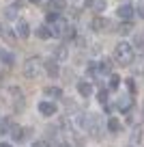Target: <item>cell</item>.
I'll use <instances>...</instances> for the list:
<instances>
[{"instance_id": "cell-1", "label": "cell", "mask_w": 144, "mask_h": 147, "mask_svg": "<svg viewBox=\"0 0 144 147\" xmlns=\"http://www.w3.org/2000/svg\"><path fill=\"white\" fill-rule=\"evenodd\" d=\"M114 59H116L118 65H125V67L131 65L133 63V50H131V46L125 43V41L116 43V48H114Z\"/></svg>"}, {"instance_id": "cell-2", "label": "cell", "mask_w": 144, "mask_h": 147, "mask_svg": "<svg viewBox=\"0 0 144 147\" xmlns=\"http://www.w3.org/2000/svg\"><path fill=\"white\" fill-rule=\"evenodd\" d=\"M77 123L84 130H88V134H93V136H99L101 134V119L97 115H82L77 119Z\"/></svg>"}, {"instance_id": "cell-3", "label": "cell", "mask_w": 144, "mask_h": 147, "mask_svg": "<svg viewBox=\"0 0 144 147\" xmlns=\"http://www.w3.org/2000/svg\"><path fill=\"white\" fill-rule=\"evenodd\" d=\"M39 61L37 59H28L26 61V65H24V76L26 78H30V80H35L37 76H39Z\"/></svg>"}, {"instance_id": "cell-4", "label": "cell", "mask_w": 144, "mask_h": 147, "mask_svg": "<svg viewBox=\"0 0 144 147\" xmlns=\"http://www.w3.org/2000/svg\"><path fill=\"white\" fill-rule=\"evenodd\" d=\"M43 69H45V74H47L50 78H56V76L60 74V67H58V61L56 59H47L43 63Z\"/></svg>"}, {"instance_id": "cell-5", "label": "cell", "mask_w": 144, "mask_h": 147, "mask_svg": "<svg viewBox=\"0 0 144 147\" xmlns=\"http://www.w3.org/2000/svg\"><path fill=\"white\" fill-rule=\"evenodd\" d=\"M39 110H41V115H45V117H54L56 115V104L54 102H41L39 104Z\"/></svg>"}, {"instance_id": "cell-6", "label": "cell", "mask_w": 144, "mask_h": 147, "mask_svg": "<svg viewBox=\"0 0 144 147\" xmlns=\"http://www.w3.org/2000/svg\"><path fill=\"white\" fill-rule=\"evenodd\" d=\"M11 138H13V141L15 143H19V141H24V138H26L28 136V134H26V130H24V128H19V125H13V128H11Z\"/></svg>"}, {"instance_id": "cell-7", "label": "cell", "mask_w": 144, "mask_h": 147, "mask_svg": "<svg viewBox=\"0 0 144 147\" xmlns=\"http://www.w3.org/2000/svg\"><path fill=\"white\" fill-rule=\"evenodd\" d=\"M77 91H80L82 97H88L90 93H93V84H90L88 80H80V82H77Z\"/></svg>"}, {"instance_id": "cell-8", "label": "cell", "mask_w": 144, "mask_h": 147, "mask_svg": "<svg viewBox=\"0 0 144 147\" xmlns=\"http://www.w3.org/2000/svg\"><path fill=\"white\" fill-rule=\"evenodd\" d=\"M131 15H133V7L131 5H121L118 7V18L121 20H127V22H129Z\"/></svg>"}, {"instance_id": "cell-9", "label": "cell", "mask_w": 144, "mask_h": 147, "mask_svg": "<svg viewBox=\"0 0 144 147\" xmlns=\"http://www.w3.org/2000/svg\"><path fill=\"white\" fill-rule=\"evenodd\" d=\"M15 32H17V37H19V39H26V37L30 35V28H28V22L19 20V22H17V28H15Z\"/></svg>"}, {"instance_id": "cell-10", "label": "cell", "mask_w": 144, "mask_h": 147, "mask_svg": "<svg viewBox=\"0 0 144 147\" xmlns=\"http://www.w3.org/2000/svg\"><path fill=\"white\" fill-rule=\"evenodd\" d=\"M67 28H69V24H67V22H63V20H58V22H54V26H52V35L63 37Z\"/></svg>"}, {"instance_id": "cell-11", "label": "cell", "mask_w": 144, "mask_h": 147, "mask_svg": "<svg viewBox=\"0 0 144 147\" xmlns=\"http://www.w3.org/2000/svg\"><path fill=\"white\" fill-rule=\"evenodd\" d=\"M108 26H110V22H108L105 18H95V20H93V30H99V32H103Z\"/></svg>"}, {"instance_id": "cell-12", "label": "cell", "mask_w": 144, "mask_h": 147, "mask_svg": "<svg viewBox=\"0 0 144 147\" xmlns=\"http://www.w3.org/2000/svg\"><path fill=\"white\" fill-rule=\"evenodd\" d=\"M52 54H54L52 59H56V61H63V59H67V56H69V50H67V46H56Z\"/></svg>"}, {"instance_id": "cell-13", "label": "cell", "mask_w": 144, "mask_h": 147, "mask_svg": "<svg viewBox=\"0 0 144 147\" xmlns=\"http://www.w3.org/2000/svg\"><path fill=\"white\" fill-rule=\"evenodd\" d=\"M35 32H37V37H39V39H50V37H52V30L45 26V24L37 26V30H35Z\"/></svg>"}, {"instance_id": "cell-14", "label": "cell", "mask_w": 144, "mask_h": 147, "mask_svg": "<svg viewBox=\"0 0 144 147\" xmlns=\"http://www.w3.org/2000/svg\"><path fill=\"white\" fill-rule=\"evenodd\" d=\"M65 7H67V2H65V0H50V5H47V9L50 11H56V13H58V11H63Z\"/></svg>"}, {"instance_id": "cell-15", "label": "cell", "mask_w": 144, "mask_h": 147, "mask_svg": "<svg viewBox=\"0 0 144 147\" xmlns=\"http://www.w3.org/2000/svg\"><path fill=\"white\" fill-rule=\"evenodd\" d=\"M45 95H47V97H56V100H60V97H63V91H60L58 87H45Z\"/></svg>"}, {"instance_id": "cell-16", "label": "cell", "mask_w": 144, "mask_h": 147, "mask_svg": "<svg viewBox=\"0 0 144 147\" xmlns=\"http://www.w3.org/2000/svg\"><path fill=\"white\" fill-rule=\"evenodd\" d=\"M108 130H110V132H114V134L121 130V123H118L116 117H110V119H108Z\"/></svg>"}, {"instance_id": "cell-17", "label": "cell", "mask_w": 144, "mask_h": 147, "mask_svg": "<svg viewBox=\"0 0 144 147\" xmlns=\"http://www.w3.org/2000/svg\"><path fill=\"white\" fill-rule=\"evenodd\" d=\"M0 61H2V63H5V65H13V54H9V52H7V50H0Z\"/></svg>"}, {"instance_id": "cell-18", "label": "cell", "mask_w": 144, "mask_h": 147, "mask_svg": "<svg viewBox=\"0 0 144 147\" xmlns=\"http://www.w3.org/2000/svg\"><path fill=\"white\" fill-rule=\"evenodd\" d=\"M11 128H13L11 119H5V121H2V125H0V132H2V134H7V132H11Z\"/></svg>"}, {"instance_id": "cell-19", "label": "cell", "mask_w": 144, "mask_h": 147, "mask_svg": "<svg viewBox=\"0 0 144 147\" xmlns=\"http://www.w3.org/2000/svg\"><path fill=\"white\" fill-rule=\"evenodd\" d=\"M118 84H121V78H118L116 74H112V76H110V89H118Z\"/></svg>"}, {"instance_id": "cell-20", "label": "cell", "mask_w": 144, "mask_h": 147, "mask_svg": "<svg viewBox=\"0 0 144 147\" xmlns=\"http://www.w3.org/2000/svg\"><path fill=\"white\" fill-rule=\"evenodd\" d=\"M118 32H121V35H129V32H131V22L121 24V26H118Z\"/></svg>"}, {"instance_id": "cell-21", "label": "cell", "mask_w": 144, "mask_h": 147, "mask_svg": "<svg viewBox=\"0 0 144 147\" xmlns=\"http://www.w3.org/2000/svg\"><path fill=\"white\" fill-rule=\"evenodd\" d=\"M99 69H101V71H105V74H112V63H110V61L105 59L103 63L99 65Z\"/></svg>"}, {"instance_id": "cell-22", "label": "cell", "mask_w": 144, "mask_h": 147, "mask_svg": "<svg viewBox=\"0 0 144 147\" xmlns=\"http://www.w3.org/2000/svg\"><path fill=\"white\" fill-rule=\"evenodd\" d=\"M133 43H135L138 48H144V32H138V35H135Z\"/></svg>"}, {"instance_id": "cell-23", "label": "cell", "mask_w": 144, "mask_h": 147, "mask_svg": "<svg viewBox=\"0 0 144 147\" xmlns=\"http://www.w3.org/2000/svg\"><path fill=\"white\" fill-rule=\"evenodd\" d=\"M5 18H7V20H15V18H17V15H15V7L5 9Z\"/></svg>"}, {"instance_id": "cell-24", "label": "cell", "mask_w": 144, "mask_h": 147, "mask_svg": "<svg viewBox=\"0 0 144 147\" xmlns=\"http://www.w3.org/2000/svg\"><path fill=\"white\" fill-rule=\"evenodd\" d=\"M58 13H56V11H50V13H47V22H50V24H54V22H58Z\"/></svg>"}, {"instance_id": "cell-25", "label": "cell", "mask_w": 144, "mask_h": 147, "mask_svg": "<svg viewBox=\"0 0 144 147\" xmlns=\"http://www.w3.org/2000/svg\"><path fill=\"white\" fill-rule=\"evenodd\" d=\"M63 37H65V39H73V37H75V28L69 26L67 30H65V35H63Z\"/></svg>"}, {"instance_id": "cell-26", "label": "cell", "mask_w": 144, "mask_h": 147, "mask_svg": "<svg viewBox=\"0 0 144 147\" xmlns=\"http://www.w3.org/2000/svg\"><path fill=\"white\" fill-rule=\"evenodd\" d=\"M129 106H131L129 100H121V102H118V108H121V110H129Z\"/></svg>"}, {"instance_id": "cell-27", "label": "cell", "mask_w": 144, "mask_h": 147, "mask_svg": "<svg viewBox=\"0 0 144 147\" xmlns=\"http://www.w3.org/2000/svg\"><path fill=\"white\" fill-rule=\"evenodd\" d=\"M97 97H99V102H101V104H105V102H108V91H103V89H101Z\"/></svg>"}, {"instance_id": "cell-28", "label": "cell", "mask_w": 144, "mask_h": 147, "mask_svg": "<svg viewBox=\"0 0 144 147\" xmlns=\"http://www.w3.org/2000/svg\"><path fill=\"white\" fill-rule=\"evenodd\" d=\"M138 141H142V130L135 128V130H133V143H138Z\"/></svg>"}, {"instance_id": "cell-29", "label": "cell", "mask_w": 144, "mask_h": 147, "mask_svg": "<svg viewBox=\"0 0 144 147\" xmlns=\"http://www.w3.org/2000/svg\"><path fill=\"white\" fill-rule=\"evenodd\" d=\"M127 89H129V93H135V80L133 78L127 80Z\"/></svg>"}, {"instance_id": "cell-30", "label": "cell", "mask_w": 144, "mask_h": 147, "mask_svg": "<svg viewBox=\"0 0 144 147\" xmlns=\"http://www.w3.org/2000/svg\"><path fill=\"white\" fill-rule=\"evenodd\" d=\"M93 7H95V11H103L105 9V2H103V0H97Z\"/></svg>"}, {"instance_id": "cell-31", "label": "cell", "mask_w": 144, "mask_h": 147, "mask_svg": "<svg viewBox=\"0 0 144 147\" xmlns=\"http://www.w3.org/2000/svg\"><path fill=\"white\" fill-rule=\"evenodd\" d=\"M138 15L144 20V5H140V7H138Z\"/></svg>"}, {"instance_id": "cell-32", "label": "cell", "mask_w": 144, "mask_h": 147, "mask_svg": "<svg viewBox=\"0 0 144 147\" xmlns=\"http://www.w3.org/2000/svg\"><path fill=\"white\" fill-rule=\"evenodd\" d=\"M32 147H45V143L43 141H35V143H32Z\"/></svg>"}, {"instance_id": "cell-33", "label": "cell", "mask_w": 144, "mask_h": 147, "mask_svg": "<svg viewBox=\"0 0 144 147\" xmlns=\"http://www.w3.org/2000/svg\"><path fill=\"white\" fill-rule=\"evenodd\" d=\"M0 147H11V145H9V143H0Z\"/></svg>"}, {"instance_id": "cell-34", "label": "cell", "mask_w": 144, "mask_h": 147, "mask_svg": "<svg viewBox=\"0 0 144 147\" xmlns=\"http://www.w3.org/2000/svg\"><path fill=\"white\" fill-rule=\"evenodd\" d=\"M30 2H41V0H30Z\"/></svg>"}, {"instance_id": "cell-35", "label": "cell", "mask_w": 144, "mask_h": 147, "mask_svg": "<svg viewBox=\"0 0 144 147\" xmlns=\"http://www.w3.org/2000/svg\"><path fill=\"white\" fill-rule=\"evenodd\" d=\"M0 76H5V74H2V69H0Z\"/></svg>"}]
</instances>
